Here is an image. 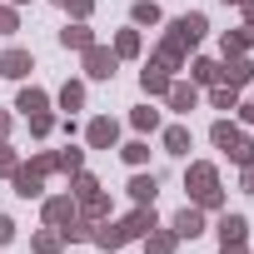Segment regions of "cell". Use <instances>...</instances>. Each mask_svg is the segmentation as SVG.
<instances>
[{
  "mask_svg": "<svg viewBox=\"0 0 254 254\" xmlns=\"http://www.w3.org/2000/svg\"><path fill=\"white\" fill-rule=\"evenodd\" d=\"M50 130H55V115H50V110H45V115H30V135H40V140H45Z\"/></svg>",
  "mask_w": 254,
  "mask_h": 254,
  "instance_id": "cell-32",
  "label": "cell"
},
{
  "mask_svg": "<svg viewBox=\"0 0 254 254\" xmlns=\"http://www.w3.org/2000/svg\"><path fill=\"white\" fill-rule=\"evenodd\" d=\"M10 5H30V0H10Z\"/></svg>",
  "mask_w": 254,
  "mask_h": 254,
  "instance_id": "cell-41",
  "label": "cell"
},
{
  "mask_svg": "<svg viewBox=\"0 0 254 254\" xmlns=\"http://www.w3.org/2000/svg\"><path fill=\"white\" fill-rule=\"evenodd\" d=\"M140 90H145V95H150V100H165V95H170V70H165V65H155V60H150V65H145V70H140Z\"/></svg>",
  "mask_w": 254,
  "mask_h": 254,
  "instance_id": "cell-11",
  "label": "cell"
},
{
  "mask_svg": "<svg viewBox=\"0 0 254 254\" xmlns=\"http://www.w3.org/2000/svg\"><path fill=\"white\" fill-rule=\"evenodd\" d=\"M80 55H85V75H90V80H115V65H120V55H115V50L90 45V50H80Z\"/></svg>",
  "mask_w": 254,
  "mask_h": 254,
  "instance_id": "cell-6",
  "label": "cell"
},
{
  "mask_svg": "<svg viewBox=\"0 0 254 254\" xmlns=\"http://www.w3.org/2000/svg\"><path fill=\"white\" fill-rule=\"evenodd\" d=\"M85 140H90V150H115L120 125H115L110 115H95V120H90V130H85Z\"/></svg>",
  "mask_w": 254,
  "mask_h": 254,
  "instance_id": "cell-8",
  "label": "cell"
},
{
  "mask_svg": "<svg viewBox=\"0 0 254 254\" xmlns=\"http://www.w3.org/2000/svg\"><path fill=\"white\" fill-rule=\"evenodd\" d=\"M155 229V204H135V214H125V219H100V229H90V244L100 249H125L130 239H145Z\"/></svg>",
  "mask_w": 254,
  "mask_h": 254,
  "instance_id": "cell-2",
  "label": "cell"
},
{
  "mask_svg": "<svg viewBox=\"0 0 254 254\" xmlns=\"http://www.w3.org/2000/svg\"><path fill=\"white\" fill-rule=\"evenodd\" d=\"M175 244H180L175 229H160V224H155V229L145 234V254H175Z\"/></svg>",
  "mask_w": 254,
  "mask_h": 254,
  "instance_id": "cell-19",
  "label": "cell"
},
{
  "mask_svg": "<svg viewBox=\"0 0 254 254\" xmlns=\"http://www.w3.org/2000/svg\"><path fill=\"white\" fill-rule=\"evenodd\" d=\"M55 5H65V0H55Z\"/></svg>",
  "mask_w": 254,
  "mask_h": 254,
  "instance_id": "cell-43",
  "label": "cell"
},
{
  "mask_svg": "<svg viewBox=\"0 0 254 254\" xmlns=\"http://www.w3.org/2000/svg\"><path fill=\"white\" fill-rule=\"evenodd\" d=\"M15 165H20V160H15V150L0 140V175H15Z\"/></svg>",
  "mask_w": 254,
  "mask_h": 254,
  "instance_id": "cell-33",
  "label": "cell"
},
{
  "mask_svg": "<svg viewBox=\"0 0 254 254\" xmlns=\"http://www.w3.org/2000/svg\"><path fill=\"white\" fill-rule=\"evenodd\" d=\"M60 105H65V110H80V105H85V80H65Z\"/></svg>",
  "mask_w": 254,
  "mask_h": 254,
  "instance_id": "cell-27",
  "label": "cell"
},
{
  "mask_svg": "<svg viewBox=\"0 0 254 254\" xmlns=\"http://www.w3.org/2000/svg\"><path fill=\"white\" fill-rule=\"evenodd\" d=\"M204 30H209V20H204L199 10H190V15L170 20V30H165V40H160V50H155V65H165V70H180V65L190 60V50L204 40Z\"/></svg>",
  "mask_w": 254,
  "mask_h": 254,
  "instance_id": "cell-1",
  "label": "cell"
},
{
  "mask_svg": "<svg viewBox=\"0 0 254 254\" xmlns=\"http://www.w3.org/2000/svg\"><path fill=\"white\" fill-rule=\"evenodd\" d=\"M170 229H175V239H199V234H204V209H199V204H185Z\"/></svg>",
  "mask_w": 254,
  "mask_h": 254,
  "instance_id": "cell-10",
  "label": "cell"
},
{
  "mask_svg": "<svg viewBox=\"0 0 254 254\" xmlns=\"http://www.w3.org/2000/svg\"><path fill=\"white\" fill-rule=\"evenodd\" d=\"M244 50H254V25H239L224 35V55H244Z\"/></svg>",
  "mask_w": 254,
  "mask_h": 254,
  "instance_id": "cell-21",
  "label": "cell"
},
{
  "mask_svg": "<svg viewBox=\"0 0 254 254\" xmlns=\"http://www.w3.org/2000/svg\"><path fill=\"white\" fill-rule=\"evenodd\" d=\"M130 125L145 135V130H160V110H150V105H140V110H130Z\"/></svg>",
  "mask_w": 254,
  "mask_h": 254,
  "instance_id": "cell-26",
  "label": "cell"
},
{
  "mask_svg": "<svg viewBox=\"0 0 254 254\" xmlns=\"http://www.w3.org/2000/svg\"><path fill=\"white\" fill-rule=\"evenodd\" d=\"M224 254H244V244H224Z\"/></svg>",
  "mask_w": 254,
  "mask_h": 254,
  "instance_id": "cell-40",
  "label": "cell"
},
{
  "mask_svg": "<svg viewBox=\"0 0 254 254\" xmlns=\"http://www.w3.org/2000/svg\"><path fill=\"white\" fill-rule=\"evenodd\" d=\"M254 80V65L244 60V55H224V65H219V85H234V90H244Z\"/></svg>",
  "mask_w": 254,
  "mask_h": 254,
  "instance_id": "cell-9",
  "label": "cell"
},
{
  "mask_svg": "<svg viewBox=\"0 0 254 254\" xmlns=\"http://www.w3.org/2000/svg\"><path fill=\"white\" fill-rule=\"evenodd\" d=\"M125 190H130V199H135V204H155V194H160V180H155V175H135Z\"/></svg>",
  "mask_w": 254,
  "mask_h": 254,
  "instance_id": "cell-17",
  "label": "cell"
},
{
  "mask_svg": "<svg viewBox=\"0 0 254 254\" xmlns=\"http://www.w3.org/2000/svg\"><path fill=\"white\" fill-rule=\"evenodd\" d=\"M244 5V25H254V0H239Z\"/></svg>",
  "mask_w": 254,
  "mask_h": 254,
  "instance_id": "cell-38",
  "label": "cell"
},
{
  "mask_svg": "<svg viewBox=\"0 0 254 254\" xmlns=\"http://www.w3.org/2000/svg\"><path fill=\"white\" fill-rule=\"evenodd\" d=\"M190 125H170V130H165V155H190Z\"/></svg>",
  "mask_w": 254,
  "mask_h": 254,
  "instance_id": "cell-20",
  "label": "cell"
},
{
  "mask_svg": "<svg viewBox=\"0 0 254 254\" xmlns=\"http://www.w3.org/2000/svg\"><path fill=\"white\" fill-rule=\"evenodd\" d=\"M20 30V15H15V5H0V35H15Z\"/></svg>",
  "mask_w": 254,
  "mask_h": 254,
  "instance_id": "cell-31",
  "label": "cell"
},
{
  "mask_svg": "<svg viewBox=\"0 0 254 254\" xmlns=\"http://www.w3.org/2000/svg\"><path fill=\"white\" fill-rule=\"evenodd\" d=\"M224 5H239V0H224Z\"/></svg>",
  "mask_w": 254,
  "mask_h": 254,
  "instance_id": "cell-42",
  "label": "cell"
},
{
  "mask_svg": "<svg viewBox=\"0 0 254 254\" xmlns=\"http://www.w3.org/2000/svg\"><path fill=\"white\" fill-rule=\"evenodd\" d=\"M239 190H244V194H254V160L244 165V175H239Z\"/></svg>",
  "mask_w": 254,
  "mask_h": 254,
  "instance_id": "cell-36",
  "label": "cell"
},
{
  "mask_svg": "<svg viewBox=\"0 0 254 254\" xmlns=\"http://www.w3.org/2000/svg\"><path fill=\"white\" fill-rule=\"evenodd\" d=\"M15 110H25V120H30V115H45V110H50V95H45L40 85H25L20 100H15Z\"/></svg>",
  "mask_w": 254,
  "mask_h": 254,
  "instance_id": "cell-15",
  "label": "cell"
},
{
  "mask_svg": "<svg viewBox=\"0 0 254 254\" xmlns=\"http://www.w3.org/2000/svg\"><path fill=\"white\" fill-rule=\"evenodd\" d=\"M190 75H194V85H219V60H194Z\"/></svg>",
  "mask_w": 254,
  "mask_h": 254,
  "instance_id": "cell-25",
  "label": "cell"
},
{
  "mask_svg": "<svg viewBox=\"0 0 254 254\" xmlns=\"http://www.w3.org/2000/svg\"><path fill=\"white\" fill-rule=\"evenodd\" d=\"M75 204H80V219H105L110 214V194L95 185V190H85V194H75Z\"/></svg>",
  "mask_w": 254,
  "mask_h": 254,
  "instance_id": "cell-12",
  "label": "cell"
},
{
  "mask_svg": "<svg viewBox=\"0 0 254 254\" xmlns=\"http://www.w3.org/2000/svg\"><path fill=\"white\" fill-rule=\"evenodd\" d=\"M185 190H190V204H199V209H219V204H224L219 170H214V165H204V160L185 170Z\"/></svg>",
  "mask_w": 254,
  "mask_h": 254,
  "instance_id": "cell-3",
  "label": "cell"
},
{
  "mask_svg": "<svg viewBox=\"0 0 254 254\" xmlns=\"http://www.w3.org/2000/svg\"><path fill=\"white\" fill-rule=\"evenodd\" d=\"M55 170H65V175L85 170V150H55Z\"/></svg>",
  "mask_w": 254,
  "mask_h": 254,
  "instance_id": "cell-28",
  "label": "cell"
},
{
  "mask_svg": "<svg viewBox=\"0 0 254 254\" xmlns=\"http://www.w3.org/2000/svg\"><path fill=\"white\" fill-rule=\"evenodd\" d=\"M249 239V219L244 214H224L219 219V244H244Z\"/></svg>",
  "mask_w": 254,
  "mask_h": 254,
  "instance_id": "cell-16",
  "label": "cell"
},
{
  "mask_svg": "<svg viewBox=\"0 0 254 254\" xmlns=\"http://www.w3.org/2000/svg\"><path fill=\"white\" fill-rule=\"evenodd\" d=\"M130 20H135V25H160V5H155V0H135V5H130Z\"/></svg>",
  "mask_w": 254,
  "mask_h": 254,
  "instance_id": "cell-24",
  "label": "cell"
},
{
  "mask_svg": "<svg viewBox=\"0 0 254 254\" xmlns=\"http://www.w3.org/2000/svg\"><path fill=\"white\" fill-rule=\"evenodd\" d=\"M30 249H35V254H60V249H65V234H60V229H40V234L30 239Z\"/></svg>",
  "mask_w": 254,
  "mask_h": 254,
  "instance_id": "cell-22",
  "label": "cell"
},
{
  "mask_svg": "<svg viewBox=\"0 0 254 254\" xmlns=\"http://www.w3.org/2000/svg\"><path fill=\"white\" fill-rule=\"evenodd\" d=\"M65 10H70L75 20H90V10H95V0H65Z\"/></svg>",
  "mask_w": 254,
  "mask_h": 254,
  "instance_id": "cell-34",
  "label": "cell"
},
{
  "mask_svg": "<svg viewBox=\"0 0 254 254\" xmlns=\"http://www.w3.org/2000/svg\"><path fill=\"white\" fill-rule=\"evenodd\" d=\"M209 105H214V110H234V105H239V90H234V85H214Z\"/></svg>",
  "mask_w": 254,
  "mask_h": 254,
  "instance_id": "cell-29",
  "label": "cell"
},
{
  "mask_svg": "<svg viewBox=\"0 0 254 254\" xmlns=\"http://www.w3.org/2000/svg\"><path fill=\"white\" fill-rule=\"evenodd\" d=\"M209 140H214V145H219V150H224V155H229V160H234L239 170H244V165L254 160V140H249V135L239 130L234 120H214V130H209Z\"/></svg>",
  "mask_w": 254,
  "mask_h": 254,
  "instance_id": "cell-5",
  "label": "cell"
},
{
  "mask_svg": "<svg viewBox=\"0 0 254 254\" xmlns=\"http://www.w3.org/2000/svg\"><path fill=\"white\" fill-rule=\"evenodd\" d=\"M45 175H55V155H35L30 165H15L10 185H15L20 199H40L45 194Z\"/></svg>",
  "mask_w": 254,
  "mask_h": 254,
  "instance_id": "cell-4",
  "label": "cell"
},
{
  "mask_svg": "<svg viewBox=\"0 0 254 254\" xmlns=\"http://www.w3.org/2000/svg\"><path fill=\"white\" fill-rule=\"evenodd\" d=\"M30 70H35L30 50H5V55H0V75H5V80H25Z\"/></svg>",
  "mask_w": 254,
  "mask_h": 254,
  "instance_id": "cell-13",
  "label": "cell"
},
{
  "mask_svg": "<svg viewBox=\"0 0 254 254\" xmlns=\"http://www.w3.org/2000/svg\"><path fill=\"white\" fill-rule=\"evenodd\" d=\"M60 45H65V50H90V45H95V35H90V25H85V20H75V25H65V30H60Z\"/></svg>",
  "mask_w": 254,
  "mask_h": 254,
  "instance_id": "cell-18",
  "label": "cell"
},
{
  "mask_svg": "<svg viewBox=\"0 0 254 254\" xmlns=\"http://www.w3.org/2000/svg\"><path fill=\"white\" fill-rule=\"evenodd\" d=\"M5 135H10V115L0 110V140H5Z\"/></svg>",
  "mask_w": 254,
  "mask_h": 254,
  "instance_id": "cell-39",
  "label": "cell"
},
{
  "mask_svg": "<svg viewBox=\"0 0 254 254\" xmlns=\"http://www.w3.org/2000/svg\"><path fill=\"white\" fill-rule=\"evenodd\" d=\"M234 110H239V120H244V125H254V100H249V105H234Z\"/></svg>",
  "mask_w": 254,
  "mask_h": 254,
  "instance_id": "cell-37",
  "label": "cell"
},
{
  "mask_svg": "<svg viewBox=\"0 0 254 254\" xmlns=\"http://www.w3.org/2000/svg\"><path fill=\"white\" fill-rule=\"evenodd\" d=\"M165 100H170V110L190 115V110H194V100H199V90H194V85H185V80H170V95H165Z\"/></svg>",
  "mask_w": 254,
  "mask_h": 254,
  "instance_id": "cell-14",
  "label": "cell"
},
{
  "mask_svg": "<svg viewBox=\"0 0 254 254\" xmlns=\"http://www.w3.org/2000/svg\"><path fill=\"white\" fill-rule=\"evenodd\" d=\"M115 55H120V60H135V55H140V30H120V35H115Z\"/></svg>",
  "mask_w": 254,
  "mask_h": 254,
  "instance_id": "cell-23",
  "label": "cell"
},
{
  "mask_svg": "<svg viewBox=\"0 0 254 254\" xmlns=\"http://www.w3.org/2000/svg\"><path fill=\"white\" fill-rule=\"evenodd\" d=\"M120 155H125V165H135V170H140V165L150 160V145H145V140H130V145H125Z\"/></svg>",
  "mask_w": 254,
  "mask_h": 254,
  "instance_id": "cell-30",
  "label": "cell"
},
{
  "mask_svg": "<svg viewBox=\"0 0 254 254\" xmlns=\"http://www.w3.org/2000/svg\"><path fill=\"white\" fill-rule=\"evenodd\" d=\"M10 239H15V219H10V214H0V244H10Z\"/></svg>",
  "mask_w": 254,
  "mask_h": 254,
  "instance_id": "cell-35",
  "label": "cell"
},
{
  "mask_svg": "<svg viewBox=\"0 0 254 254\" xmlns=\"http://www.w3.org/2000/svg\"><path fill=\"white\" fill-rule=\"evenodd\" d=\"M75 219H80L75 194H50V199H45V224H50V229H65V224H75Z\"/></svg>",
  "mask_w": 254,
  "mask_h": 254,
  "instance_id": "cell-7",
  "label": "cell"
}]
</instances>
